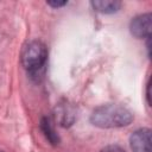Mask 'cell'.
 I'll use <instances>...</instances> for the list:
<instances>
[{
	"label": "cell",
	"instance_id": "7a4b0ae2",
	"mask_svg": "<svg viewBox=\"0 0 152 152\" xmlns=\"http://www.w3.org/2000/svg\"><path fill=\"white\" fill-rule=\"evenodd\" d=\"M48 62V48L40 40L27 43L21 52V64L31 77L38 78L43 75Z\"/></svg>",
	"mask_w": 152,
	"mask_h": 152
},
{
	"label": "cell",
	"instance_id": "8fae6325",
	"mask_svg": "<svg viewBox=\"0 0 152 152\" xmlns=\"http://www.w3.org/2000/svg\"><path fill=\"white\" fill-rule=\"evenodd\" d=\"M0 152H2V151H0Z\"/></svg>",
	"mask_w": 152,
	"mask_h": 152
},
{
	"label": "cell",
	"instance_id": "5b68a950",
	"mask_svg": "<svg viewBox=\"0 0 152 152\" xmlns=\"http://www.w3.org/2000/svg\"><path fill=\"white\" fill-rule=\"evenodd\" d=\"M75 116H76V114H75L72 107L66 104V103L65 104H59L58 108H56V118L61 122V125L64 126V127L72 125V122L75 120Z\"/></svg>",
	"mask_w": 152,
	"mask_h": 152
},
{
	"label": "cell",
	"instance_id": "6da1fadb",
	"mask_svg": "<svg viewBox=\"0 0 152 152\" xmlns=\"http://www.w3.org/2000/svg\"><path fill=\"white\" fill-rule=\"evenodd\" d=\"M132 113L119 104H103L95 108L90 115V121L100 128H118L132 122Z\"/></svg>",
	"mask_w": 152,
	"mask_h": 152
},
{
	"label": "cell",
	"instance_id": "3957f363",
	"mask_svg": "<svg viewBox=\"0 0 152 152\" xmlns=\"http://www.w3.org/2000/svg\"><path fill=\"white\" fill-rule=\"evenodd\" d=\"M129 145L133 152H152L151 146V129H137L129 138Z\"/></svg>",
	"mask_w": 152,
	"mask_h": 152
},
{
	"label": "cell",
	"instance_id": "9c48e42d",
	"mask_svg": "<svg viewBox=\"0 0 152 152\" xmlns=\"http://www.w3.org/2000/svg\"><path fill=\"white\" fill-rule=\"evenodd\" d=\"M46 4L49 5V6H51V7H53V8H58V7H62V6H64V5H66L68 4V1H46Z\"/></svg>",
	"mask_w": 152,
	"mask_h": 152
},
{
	"label": "cell",
	"instance_id": "52a82bcc",
	"mask_svg": "<svg viewBox=\"0 0 152 152\" xmlns=\"http://www.w3.org/2000/svg\"><path fill=\"white\" fill-rule=\"evenodd\" d=\"M40 129L43 131L45 138L50 141L51 145L56 146V145L59 144L61 139H59L58 134L56 133V131H55V128L52 126V122H51V120L49 118H42V120H40Z\"/></svg>",
	"mask_w": 152,
	"mask_h": 152
},
{
	"label": "cell",
	"instance_id": "30bf717a",
	"mask_svg": "<svg viewBox=\"0 0 152 152\" xmlns=\"http://www.w3.org/2000/svg\"><path fill=\"white\" fill-rule=\"evenodd\" d=\"M146 97H147V103L150 104V82L147 83V91H146Z\"/></svg>",
	"mask_w": 152,
	"mask_h": 152
},
{
	"label": "cell",
	"instance_id": "8992f818",
	"mask_svg": "<svg viewBox=\"0 0 152 152\" xmlns=\"http://www.w3.org/2000/svg\"><path fill=\"white\" fill-rule=\"evenodd\" d=\"M91 6L94 7L95 11L100 13L109 14V13L118 12L119 8L121 7V2L115 1V0L114 1L113 0H95V1H91Z\"/></svg>",
	"mask_w": 152,
	"mask_h": 152
},
{
	"label": "cell",
	"instance_id": "277c9868",
	"mask_svg": "<svg viewBox=\"0 0 152 152\" xmlns=\"http://www.w3.org/2000/svg\"><path fill=\"white\" fill-rule=\"evenodd\" d=\"M129 30L131 33L137 38L151 37V14L145 13L133 18L129 24Z\"/></svg>",
	"mask_w": 152,
	"mask_h": 152
},
{
	"label": "cell",
	"instance_id": "ba28073f",
	"mask_svg": "<svg viewBox=\"0 0 152 152\" xmlns=\"http://www.w3.org/2000/svg\"><path fill=\"white\" fill-rule=\"evenodd\" d=\"M101 152H126L124 148H121L118 145H109L101 150Z\"/></svg>",
	"mask_w": 152,
	"mask_h": 152
}]
</instances>
